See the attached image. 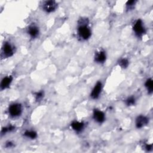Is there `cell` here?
Listing matches in <instances>:
<instances>
[{
    "label": "cell",
    "instance_id": "1",
    "mask_svg": "<svg viewBox=\"0 0 153 153\" xmlns=\"http://www.w3.org/2000/svg\"><path fill=\"white\" fill-rule=\"evenodd\" d=\"M78 34L83 39H87L90 37L91 32L87 26L82 25L78 28Z\"/></svg>",
    "mask_w": 153,
    "mask_h": 153
},
{
    "label": "cell",
    "instance_id": "2",
    "mask_svg": "<svg viewBox=\"0 0 153 153\" xmlns=\"http://www.w3.org/2000/svg\"><path fill=\"white\" fill-rule=\"evenodd\" d=\"M22 111L21 105L19 104L11 105L9 108V113L12 117H17L21 114Z\"/></svg>",
    "mask_w": 153,
    "mask_h": 153
},
{
    "label": "cell",
    "instance_id": "3",
    "mask_svg": "<svg viewBox=\"0 0 153 153\" xmlns=\"http://www.w3.org/2000/svg\"><path fill=\"white\" fill-rule=\"evenodd\" d=\"M134 30L138 35H142L145 32V29L143 26V23L141 20H138L135 23L134 27Z\"/></svg>",
    "mask_w": 153,
    "mask_h": 153
},
{
    "label": "cell",
    "instance_id": "4",
    "mask_svg": "<svg viewBox=\"0 0 153 153\" xmlns=\"http://www.w3.org/2000/svg\"><path fill=\"white\" fill-rule=\"evenodd\" d=\"M101 90H102V83L101 82H98L92 92L91 97L93 99H97L101 94Z\"/></svg>",
    "mask_w": 153,
    "mask_h": 153
},
{
    "label": "cell",
    "instance_id": "5",
    "mask_svg": "<svg viewBox=\"0 0 153 153\" xmlns=\"http://www.w3.org/2000/svg\"><path fill=\"white\" fill-rule=\"evenodd\" d=\"M56 6L57 4L55 1H49L45 2L43 5V9L47 12H52L56 9Z\"/></svg>",
    "mask_w": 153,
    "mask_h": 153
},
{
    "label": "cell",
    "instance_id": "6",
    "mask_svg": "<svg viewBox=\"0 0 153 153\" xmlns=\"http://www.w3.org/2000/svg\"><path fill=\"white\" fill-rule=\"evenodd\" d=\"M148 123V120L147 117L142 116H140L136 118V125L138 128H141L144 127V126L147 125Z\"/></svg>",
    "mask_w": 153,
    "mask_h": 153
},
{
    "label": "cell",
    "instance_id": "7",
    "mask_svg": "<svg viewBox=\"0 0 153 153\" xmlns=\"http://www.w3.org/2000/svg\"><path fill=\"white\" fill-rule=\"evenodd\" d=\"M94 118L96 122L98 123H102L105 120L104 113L101 111L95 110L94 113Z\"/></svg>",
    "mask_w": 153,
    "mask_h": 153
},
{
    "label": "cell",
    "instance_id": "8",
    "mask_svg": "<svg viewBox=\"0 0 153 153\" xmlns=\"http://www.w3.org/2000/svg\"><path fill=\"white\" fill-rule=\"evenodd\" d=\"M106 60V55L104 51L98 52L95 55V61L99 63H103Z\"/></svg>",
    "mask_w": 153,
    "mask_h": 153
},
{
    "label": "cell",
    "instance_id": "9",
    "mask_svg": "<svg viewBox=\"0 0 153 153\" xmlns=\"http://www.w3.org/2000/svg\"><path fill=\"white\" fill-rule=\"evenodd\" d=\"M3 51L6 56H11L13 54V50L11 45L9 43H5L4 45Z\"/></svg>",
    "mask_w": 153,
    "mask_h": 153
},
{
    "label": "cell",
    "instance_id": "10",
    "mask_svg": "<svg viewBox=\"0 0 153 153\" xmlns=\"http://www.w3.org/2000/svg\"><path fill=\"white\" fill-rule=\"evenodd\" d=\"M12 81V78L11 77H7L3 78L1 83V88L2 89H5L8 88Z\"/></svg>",
    "mask_w": 153,
    "mask_h": 153
},
{
    "label": "cell",
    "instance_id": "11",
    "mask_svg": "<svg viewBox=\"0 0 153 153\" xmlns=\"http://www.w3.org/2000/svg\"><path fill=\"white\" fill-rule=\"evenodd\" d=\"M29 34L33 38L36 37L39 33V29L35 26H31L28 29Z\"/></svg>",
    "mask_w": 153,
    "mask_h": 153
},
{
    "label": "cell",
    "instance_id": "12",
    "mask_svg": "<svg viewBox=\"0 0 153 153\" xmlns=\"http://www.w3.org/2000/svg\"><path fill=\"white\" fill-rule=\"evenodd\" d=\"M71 126L74 130H75L77 132H80L83 129L84 124H83V123H80V122H73L72 123Z\"/></svg>",
    "mask_w": 153,
    "mask_h": 153
},
{
    "label": "cell",
    "instance_id": "13",
    "mask_svg": "<svg viewBox=\"0 0 153 153\" xmlns=\"http://www.w3.org/2000/svg\"><path fill=\"white\" fill-rule=\"evenodd\" d=\"M145 86L146 88H147L148 91L150 93H151L152 92L153 89V83H152V80L151 79H148L145 83Z\"/></svg>",
    "mask_w": 153,
    "mask_h": 153
},
{
    "label": "cell",
    "instance_id": "14",
    "mask_svg": "<svg viewBox=\"0 0 153 153\" xmlns=\"http://www.w3.org/2000/svg\"><path fill=\"white\" fill-rule=\"evenodd\" d=\"M25 135L31 139H35L37 137V133L34 131H27L25 133Z\"/></svg>",
    "mask_w": 153,
    "mask_h": 153
},
{
    "label": "cell",
    "instance_id": "15",
    "mask_svg": "<svg viewBox=\"0 0 153 153\" xmlns=\"http://www.w3.org/2000/svg\"><path fill=\"white\" fill-rule=\"evenodd\" d=\"M119 65H120V66H122V68H126L128 67V66L129 65V62L127 59H123L121 60L120 61Z\"/></svg>",
    "mask_w": 153,
    "mask_h": 153
},
{
    "label": "cell",
    "instance_id": "16",
    "mask_svg": "<svg viewBox=\"0 0 153 153\" xmlns=\"http://www.w3.org/2000/svg\"><path fill=\"white\" fill-rule=\"evenodd\" d=\"M135 99L132 97L128 98L127 100H126V104H127V105L129 106L133 105L134 104H135Z\"/></svg>",
    "mask_w": 153,
    "mask_h": 153
},
{
    "label": "cell",
    "instance_id": "17",
    "mask_svg": "<svg viewBox=\"0 0 153 153\" xmlns=\"http://www.w3.org/2000/svg\"><path fill=\"white\" fill-rule=\"evenodd\" d=\"M42 96H43V94H42V92H39V93H38V94H37V98L39 99V98H41V97H42Z\"/></svg>",
    "mask_w": 153,
    "mask_h": 153
},
{
    "label": "cell",
    "instance_id": "18",
    "mask_svg": "<svg viewBox=\"0 0 153 153\" xmlns=\"http://www.w3.org/2000/svg\"><path fill=\"white\" fill-rule=\"evenodd\" d=\"M135 3V1H128V3H127V5H129V6H131L133 4H134Z\"/></svg>",
    "mask_w": 153,
    "mask_h": 153
}]
</instances>
